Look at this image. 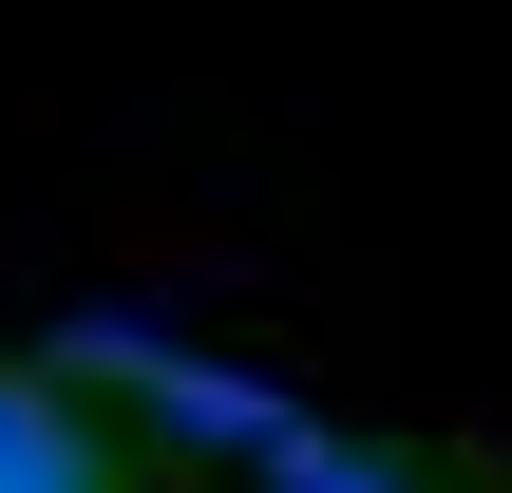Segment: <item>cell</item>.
<instances>
[{
	"instance_id": "cell-1",
	"label": "cell",
	"mask_w": 512,
	"mask_h": 493,
	"mask_svg": "<svg viewBox=\"0 0 512 493\" xmlns=\"http://www.w3.org/2000/svg\"><path fill=\"white\" fill-rule=\"evenodd\" d=\"M38 380H57V399H133L171 456H209V475H247V493H266L304 437H323L285 380H247V361H190L171 323H57V361H38Z\"/></svg>"
},
{
	"instance_id": "cell-2",
	"label": "cell",
	"mask_w": 512,
	"mask_h": 493,
	"mask_svg": "<svg viewBox=\"0 0 512 493\" xmlns=\"http://www.w3.org/2000/svg\"><path fill=\"white\" fill-rule=\"evenodd\" d=\"M0 493H114V437H95V399H57L38 361H0Z\"/></svg>"
},
{
	"instance_id": "cell-3",
	"label": "cell",
	"mask_w": 512,
	"mask_h": 493,
	"mask_svg": "<svg viewBox=\"0 0 512 493\" xmlns=\"http://www.w3.org/2000/svg\"><path fill=\"white\" fill-rule=\"evenodd\" d=\"M266 493H418V456H399V437H342V418H323V437H304V456H285Z\"/></svg>"
}]
</instances>
